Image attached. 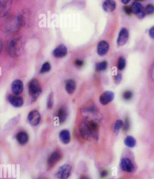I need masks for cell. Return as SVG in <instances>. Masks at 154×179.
Segmentation results:
<instances>
[{
  "instance_id": "obj_23",
  "label": "cell",
  "mask_w": 154,
  "mask_h": 179,
  "mask_svg": "<svg viewBox=\"0 0 154 179\" xmlns=\"http://www.w3.org/2000/svg\"><path fill=\"white\" fill-rule=\"evenodd\" d=\"M107 67H108V62L105 61H102L99 63H97L95 66L96 70L99 72L105 70L107 69Z\"/></svg>"
},
{
  "instance_id": "obj_7",
  "label": "cell",
  "mask_w": 154,
  "mask_h": 179,
  "mask_svg": "<svg viewBox=\"0 0 154 179\" xmlns=\"http://www.w3.org/2000/svg\"><path fill=\"white\" fill-rule=\"evenodd\" d=\"M121 168L125 172H131L134 171V166L131 160L129 158H123L121 160Z\"/></svg>"
},
{
  "instance_id": "obj_20",
  "label": "cell",
  "mask_w": 154,
  "mask_h": 179,
  "mask_svg": "<svg viewBox=\"0 0 154 179\" xmlns=\"http://www.w3.org/2000/svg\"><path fill=\"white\" fill-rule=\"evenodd\" d=\"M76 88V84L75 81L73 80H68L66 82L65 89L67 93L71 94L74 93Z\"/></svg>"
},
{
  "instance_id": "obj_24",
  "label": "cell",
  "mask_w": 154,
  "mask_h": 179,
  "mask_svg": "<svg viewBox=\"0 0 154 179\" xmlns=\"http://www.w3.org/2000/svg\"><path fill=\"white\" fill-rule=\"evenodd\" d=\"M126 66V60L124 57H121L118 61V69L120 70H122Z\"/></svg>"
},
{
  "instance_id": "obj_12",
  "label": "cell",
  "mask_w": 154,
  "mask_h": 179,
  "mask_svg": "<svg viewBox=\"0 0 154 179\" xmlns=\"http://www.w3.org/2000/svg\"><path fill=\"white\" fill-rule=\"evenodd\" d=\"M12 0H1V15H7L11 7Z\"/></svg>"
},
{
  "instance_id": "obj_8",
  "label": "cell",
  "mask_w": 154,
  "mask_h": 179,
  "mask_svg": "<svg viewBox=\"0 0 154 179\" xmlns=\"http://www.w3.org/2000/svg\"><path fill=\"white\" fill-rule=\"evenodd\" d=\"M114 98V94L111 91H105L100 96V102L103 105L111 103Z\"/></svg>"
},
{
  "instance_id": "obj_27",
  "label": "cell",
  "mask_w": 154,
  "mask_h": 179,
  "mask_svg": "<svg viewBox=\"0 0 154 179\" xmlns=\"http://www.w3.org/2000/svg\"><path fill=\"white\" fill-rule=\"evenodd\" d=\"M54 93H51L48 96V98L47 99V107L48 109H52V106L54 105Z\"/></svg>"
},
{
  "instance_id": "obj_14",
  "label": "cell",
  "mask_w": 154,
  "mask_h": 179,
  "mask_svg": "<svg viewBox=\"0 0 154 179\" xmlns=\"http://www.w3.org/2000/svg\"><path fill=\"white\" fill-rule=\"evenodd\" d=\"M109 49V43L105 41H101L97 45V52L99 56H103L105 55L108 52Z\"/></svg>"
},
{
  "instance_id": "obj_11",
  "label": "cell",
  "mask_w": 154,
  "mask_h": 179,
  "mask_svg": "<svg viewBox=\"0 0 154 179\" xmlns=\"http://www.w3.org/2000/svg\"><path fill=\"white\" fill-rule=\"evenodd\" d=\"M93 138L97 139L99 135V125L95 120H86Z\"/></svg>"
},
{
  "instance_id": "obj_39",
  "label": "cell",
  "mask_w": 154,
  "mask_h": 179,
  "mask_svg": "<svg viewBox=\"0 0 154 179\" xmlns=\"http://www.w3.org/2000/svg\"><path fill=\"white\" fill-rule=\"evenodd\" d=\"M137 1H142L143 0H136Z\"/></svg>"
},
{
  "instance_id": "obj_30",
  "label": "cell",
  "mask_w": 154,
  "mask_h": 179,
  "mask_svg": "<svg viewBox=\"0 0 154 179\" xmlns=\"http://www.w3.org/2000/svg\"><path fill=\"white\" fill-rule=\"evenodd\" d=\"M129 126H130V124H129V118L126 117L125 120L124 122H123V130L124 131H127L129 129Z\"/></svg>"
},
{
  "instance_id": "obj_9",
  "label": "cell",
  "mask_w": 154,
  "mask_h": 179,
  "mask_svg": "<svg viewBox=\"0 0 154 179\" xmlns=\"http://www.w3.org/2000/svg\"><path fill=\"white\" fill-rule=\"evenodd\" d=\"M129 36V34L127 29L125 28H122L118 36V40H117L118 45L122 46L125 45L127 41Z\"/></svg>"
},
{
  "instance_id": "obj_31",
  "label": "cell",
  "mask_w": 154,
  "mask_h": 179,
  "mask_svg": "<svg viewBox=\"0 0 154 179\" xmlns=\"http://www.w3.org/2000/svg\"><path fill=\"white\" fill-rule=\"evenodd\" d=\"M122 79V75L120 73H118V75L114 77V81L116 84H119Z\"/></svg>"
},
{
  "instance_id": "obj_25",
  "label": "cell",
  "mask_w": 154,
  "mask_h": 179,
  "mask_svg": "<svg viewBox=\"0 0 154 179\" xmlns=\"http://www.w3.org/2000/svg\"><path fill=\"white\" fill-rule=\"evenodd\" d=\"M123 126V122L121 120H117L114 126V131L116 133L119 132L120 129Z\"/></svg>"
},
{
  "instance_id": "obj_1",
  "label": "cell",
  "mask_w": 154,
  "mask_h": 179,
  "mask_svg": "<svg viewBox=\"0 0 154 179\" xmlns=\"http://www.w3.org/2000/svg\"><path fill=\"white\" fill-rule=\"evenodd\" d=\"M23 42L21 38L15 39L9 42L7 47V50L12 57H18L22 53Z\"/></svg>"
},
{
  "instance_id": "obj_18",
  "label": "cell",
  "mask_w": 154,
  "mask_h": 179,
  "mask_svg": "<svg viewBox=\"0 0 154 179\" xmlns=\"http://www.w3.org/2000/svg\"><path fill=\"white\" fill-rule=\"evenodd\" d=\"M59 137L64 144H68L70 141V134L67 130H63L59 133Z\"/></svg>"
},
{
  "instance_id": "obj_38",
  "label": "cell",
  "mask_w": 154,
  "mask_h": 179,
  "mask_svg": "<svg viewBox=\"0 0 154 179\" xmlns=\"http://www.w3.org/2000/svg\"><path fill=\"white\" fill-rule=\"evenodd\" d=\"M80 179H89L88 177H86V176H83V177H82Z\"/></svg>"
},
{
  "instance_id": "obj_4",
  "label": "cell",
  "mask_w": 154,
  "mask_h": 179,
  "mask_svg": "<svg viewBox=\"0 0 154 179\" xmlns=\"http://www.w3.org/2000/svg\"><path fill=\"white\" fill-rule=\"evenodd\" d=\"M131 9L133 13L135 14L138 18L142 19L145 17L146 13L144 7L141 3L135 2L131 5Z\"/></svg>"
},
{
  "instance_id": "obj_5",
  "label": "cell",
  "mask_w": 154,
  "mask_h": 179,
  "mask_svg": "<svg viewBox=\"0 0 154 179\" xmlns=\"http://www.w3.org/2000/svg\"><path fill=\"white\" fill-rule=\"evenodd\" d=\"M71 170V166L65 164L59 168L57 172V177L60 179H67L70 175Z\"/></svg>"
},
{
  "instance_id": "obj_17",
  "label": "cell",
  "mask_w": 154,
  "mask_h": 179,
  "mask_svg": "<svg viewBox=\"0 0 154 179\" xmlns=\"http://www.w3.org/2000/svg\"><path fill=\"white\" fill-rule=\"evenodd\" d=\"M116 3L114 0H106L103 4V9L108 13H111L116 9Z\"/></svg>"
},
{
  "instance_id": "obj_36",
  "label": "cell",
  "mask_w": 154,
  "mask_h": 179,
  "mask_svg": "<svg viewBox=\"0 0 154 179\" xmlns=\"http://www.w3.org/2000/svg\"><path fill=\"white\" fill-rule=\"evenodd\" d=\"M150 77L154 81V64L153 66V67L152 68V70H151V72H150Z\"/></svg>"
},
{
  "instance_id": "obj_6",
  "label": "cell",
  "mask_w": 154,
  "mask_h": 179,
  "mask_svg": "<svg viewBox=\"0 0 154 179\" xmlns=\"http://www.w3.org/2000/svg\"><path fill=\"white\" fill-rule=\"evenodd\" d=\"M41 120V114L36 110L31 112L28 116V120L30 124L32 126L38 125Z\"/></svg>"
},
{
  "instance_id": "obj_21",
  "label": "cell",
  "mask_w": 154,
  "mask_h": 179,
  "mask_svg": "<svg viewBox=\"0 0 154 179\" xmlns=\"http://www.w3.org/2000/svg\"><path fill=\"white\" fill-rule=\"evenodd\" d=\"M16 139L20 144L25 145L28 141V136L26 132H20L17 135Z\"/></svg>"
},
{
  "instance_id": "obj_13",
  "label": "cell",
  "mask_w": 154,
  "mask_h": 179,
  "mask_svg": "<svg viewBox=\"0 0 154 179\" xmlns=\"http://www.w3.org/2000/svg\"><path fill=\"white\" fill-rule=\"evenodd\" d=\"M61 158V153L59 151H56L53 152L48 159L47 163L49 167L52 168L54 167V165L57 163L58 161H59Z\"/></svg>"
},
{
  "instance_id": "obj_29",
  "label": "cell",
  "mask_w": 154,
  "mask_h": 179,
  "mask_svg": "<svg viewBox=\"0 0 154 179\" xmlns=\"http://www.w3.org/2000/svg\"><path fill=\"white\" fill-rule=\"evenodd\" d=\"M145 12L147 14H153L154 13V5L151 4H148L145 7Z\"/></svg>"
},
{
  "instance_id": "obj_33",
  "label": "cell",
  "mask_w": 154,
  "mask_h": 179,
  "mask_svg": "<svg viewBox=\"0 0 154 179\" xmlns=\"http://www.w3.org/2000/svg\"><path fill=\"white\" fill-rule=\"evenodd\" d=\"M75 64H76V66L79 67H81L84 64V61L80 59H77L75 61Z\"/></svg>"
},
{
  "instance_id": "obj_3",
  "label": "cell",
  "mask_w": 154,
  "mask_h": 179,
  "mask_svg": "<svg viewBox=\"0 0 154 179\" xmlns=\"http://www.w3.org/2000/svg\"><path fill=\"white\" fill-rule=\"evenodd\" d=\"M79 130L80 133L84 139L90 141L91 139L93 138L86 120H84L81 122Z\"/></svg>"
},
{
  "instance_id": "obj_15",
  "label": "cell",
  "mask_w": 154,
  "mask_h": 179,
  "mask_svg": "<svg viewBox=\"0 0 154 179\" xmlns=\"http://www.w3.org/2000/svg\"><path fill=\"white\" fill-rule=\"evenodd\" d=\"M67 49L65 46L61 44L58 46L53 51V55L56 58H63L67 54Z\"/></svg>"
},
{
  "instance_id": "obj_37",
  "label": "cell",
  "mask_w": 154,
  "mask_h": 179,
  "mask_svg": "<svg viewBox=\"0 0 154 179\" xmlns=\"http://www.w3.org/2000/svg\"><path fill=\"white\" fill-rule=\"evenodd\" d=\"M131 1V0H121L123 4H128Z\"/></svg>"
},
{
  "instance_id": "obj_10",
  "label": "cell",
  "mask_w": 154,
  "mask_h": 179,
  "mask_svg": "<svg viewBox=\"0 0 154 179\" xmlns=\"http://www.w3.org/2000/svg\"><path fill=\"white\" fill-rule=\"evenodd\" d=\"M12 91L14 95H18L23 91V83L20 80L14 81L12 84Z\"/></svg>"
},
{
  "instance_id": "obj_28",
  "label": "cell",
  "mask_w": 154,
  "mask_h": 179,
  "mask_svg": "<svg viewBox=\"0 0 154 179\" xmlns=\"http://www.w3.org/2000/svg\"><path fill=\"white\" fill-rule=\"evenodd\" d=\"M133 93L131 91L129 90H127L124 92L123 95L124 99L127 101L131 100V98H133Z\"/></svg>"
},
{
  "instance_id": "obj_32",
  "label": "cell",
  "mask_w": 154,
  "mask_h": 179,
  "mask_svg": "<svg viewBox=\"0 0 154 179\" xmlns=\"http://www.w3.org/2000/svg\"><path fill=\"white\" fill-rule=\"evenodd\" d=\"M124 11L125 13L128 15H131V13H133L131 7L125 6V7H124Z\"/></svg>"
},
{
  "instance_id": "obj_34",
  "label": "cell",
  "mask_w": 154,
  "mask_h": 179,
  "mask_svg": "<svg viewBox=\"0 0 154 179\" xmlns=\"http://www.w3.org/2000/svg\"><path fill=\"white\" fill-rule=\"evenodd\" d=\"M108 175V171L106 170H104L101 171V174H100V176H101V177L102 178H104L105 177H107Z\"/></svg>"
},
{
  "instance_id": "obj_35",
  "label": "cell",
  "mask_w": 154,
  "mask_h": 179,
  "mask_svg": "<svg viewBox=\"0 0 154 179\" xmlns=\"http://www.w3.org/2000/svg\"><path fill=\"white\" fill-rule=\"evenodd\" d=\"M150 36L152 38L154 39V26L150 29L149 31Z\"/></svg>"
},
{
  "instance_id": "obj_16",
  "label": "cell",
  "mask_w": 154,
  "mask_h": 179,
  "mask_svg": "<svg viewBox=\"0 0 154 179\" xmlns=\"http://www.w3.org/2000/svg\"><path fill=\"white\" fill-rule=\"evenodd\" d=\"M8 100L12 105L15 107H21L24 103L23 98L20 96L9 95L8 97Z\"/></svg>"
},
{
  "instance_id": "obj_2",
  "label": "cell",
  "mask_w": 154,
  "mask_h": 179,
  "mask_svg": "<svg viewBox=\"0 0 154 179\" xmlns=\"http://www.w3.org/2000/svg\"><path fill=\"white\" fill-rule=\"evenodd\" d=\"M42 90L39 82L36 79L31 80L28 84V92L33 101H36L41 95Z\"/></svg>"
},
{
  "instance_id": "obj_22",
  "label": "cell",
  "mask_w": 154,
  "mask_h": 179,
  "mask_svg": "<svg viewBox=\"0 0 154 179\" xmlns=\"http://www.w3.org/2000/svg\"><path fill=\"white\" fill-rule=\"evenodd\" d=\"M124 143L128 147L133 148L136 145V141L133 137L129 136L125 139Z\"/></svg>"
},
{
  "instance_id": "obj_19",
  "label": "cell",
  "mask_w": 154,
  "mask_h": 179,
  "mask_svg": "<svg viewBox=\"0 0 154 179\" xmlns=\"http://www.w3.org/2000/svg\"><path fill=\"white\" fill-rule=\"evenodd\" d=\"M68 116V112L66 107H62L59 109L57 114V117L60 124L65 122Z\"/></svg>"
},
{
  "instance_id": "obj_26",
  "label": "cell",
  "mask_w": 154,
  "mask_h": 179,
  "mask_svg": "<svg viewBox=\"0 0 154 179\" xmlns=\"http://www.w3.org/2000/svg\"><path fill=\"white\" fill-rule=\"evenodd\" d=\"M51 69V66L49 62H45V64H43L42 67L41 68L40 72L41 73H45L48 72Z\"/></svg>"
}]
</instances>
